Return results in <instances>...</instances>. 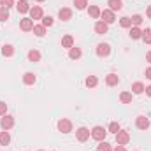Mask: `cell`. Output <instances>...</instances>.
<instances>
[{"label": "cell", "instance_id": "cell-31", "mask_svg": "<svg viewBox=\"0 0 151 151\" xmlns=\"http://www.w3.org/2000/svg\"><path fill=\"white\" fill-rule=\"evenodd\" d=\"M9 19V9H5V7H0V21H7Z\"/></svg>", "mask_w": 151, "mask_h": 151}, {"label": "cell", "instance_id": "cell-22", "mask_svg": "<svg viewBox=\"0 0 151 151\" xmlns=\"http://www.w3.org/2000/svg\"><path fill=\"white\" fill-rule=\"evenodd\" d=\"M35 81H37V77H35L34 72H27V74L23 76V83H25V84H34Z\"/></svg>", "mask_w": 151, "mask_h": 151}, {"label": "cell", "instance_id": "cell-11", "mask_svg": "<svg viewBox=\"0 0 151 151\" xmlns=\"http://www.w3.org/2000/svg\"><path fill=\"white\" fill-rule=\"evenodd\" d=\"M30 18H32V19H42V18H44V12H42V9H40L39 5L30 7Z\"/></svg>", "mask_w": 151, "mask_h": 151}, {"label": "cell", "instance_id": "cell-34", "mask_svg": "<svg viewBox=\"0 0 151 151\" xmlns=\"http://www.w3.org/2000/svg\"><path fill=\"white\" fill-rule=\"evenodd\" d=\"M119 130H121V128H119V123H116V121H113V123L109 125V132H111V134H114V135H116V134H118Z\"/></svg>", "mask_w": 151, "mask_h": 151}, {"label": "cell", "instance_id": "cell-15", "mask_svg": "<svg viewBox=\"0 0 151 151\" xmlns=\"http://www.w3.org/2000/svg\"><path fill=\"white\" fill-rule=\"evenodd\" d=\"M107 5H109V9L116 12V11H121L123 9V4H121V0H107Z\"/></svg>", "mask_w": 151, "mask_h": 151}, {"label": "cell", "instance_id": "cell-35", "mask_svg": "<svg viewBox=\"0 0 151 151\" xmlns=\"http://www.w3.org/2000/svg\"><path fill=\"white\" fill-rule=\"evenodd\" d=\"M53 23H55V19H53L51 16H44V18H42V25H44L46 28H47V27H51Z\"/></svg>", "mask_w": 151, "mask_h": 151}, {"label": "cell", "instance_id": "cell-3", "mask_svg": "<svg viewBox=\"0 0 151 151\" xmlns=\"http://www.w3.org/2000/svg\"><path fill=\"white\" fill-rule=\"evenodd\" d=\"M97 55H99L100 58L109 56V55H111V46H109L107 42H100V44L97 46Z\"/></svg>", "mask_w": 151, "mask_h": 151}, {"label": "cell", "instance_id": "cell-26", "mask_svg": "<svg viewBox=\"0 0 151 151\" xmlns=\"http://www.w3.org/2000/svg\"><path fill=\"white\" fill-rule=\"evenodd\" d=\"M32 32H34V34H35L37 37H42V35L46 34V27H44V25H34Z\"/></svg>", "mask_w": 151, "mask_h": 151}, {"label": "cell", "instance_id": "cell-37", "mask_svg": "<svg viewBox=\"0 0 151 151\" xmlns=\"http://www.w3.org/2000/svg\"><path fill=\"white\" fill-rule=\"evenodd\" d=\"M5 114H7V104L0 102V116H5Z\"/></svg>", "mask_w": 151, "mask_h": 151}, {"label": "cell", "instance_id": "cell-1", "mask_svg": "<svg viewBox=\"0 0 151 151\" xmlns=\"http://www.w3.org/2000/svg\"><path fill=\"white\" fill-rule=\"evenodd\" d=\"M106 135H107V130L104 128V127H93V130H91V137L95 139V141H104L106 139Z\"/></svg>", "mask_w": 151, "mask_h": 151}, {"label": "cell", "instance_id": "cell-5", "mask_svg": "<svg viewBox=\"0 0 151 151\" xmlns=\"http://www.w3.org/2000/svg\"><path fill=\"white\" fill-rule=\"evenodd\" d=\"M100 18H102V21L107 23V25H111V23L116 21V16H114V12L111 9H104V11L100 12Z\"/></svg>", "mask_w": 151, "mask_h": 151}, {"label": "cell", "instance_id": "cell-38", "mask_svg": "<svg viewBox=\"0 0 151 151\" xmlns=\"http://www.w3.org/2000/svg\"><path fill=\"white\" fill-rule=\"evenodd\" d=\"M113 151H127V150H125V146H121V144H118V146H116V148H114Z\"/></svg>", "mask_w": 151, "mask_h": 151}, {"label": "cell", "instance_id": "cell-14", "mask_svg": "<svg viewBox=\"0 0 151 151\" xmlns=\"http://www.w3.org/2000/svg\"><path fill=\"white\" fill-rule=\"evenodd\" d=\"M16 9H18V12H21V14L30 12V5H28V2H27V0H19V2L16 4Z\"/></svg>", "mask_w": 151, "mask_h": 151}, {"label": "cell", "instance_id": "cell-28", "mask_svg": "<svg viewBox=\"0 0 151 151\" xmlns=\"http://www.w3.org/2000/svg\"><path fill=\"white\" fill-rule=\"evenodd\" d=\"M119 25H121L123 28H130V27H132V19H130L128 16H123V18L119 19Z\"/></svg>", "mask_w": 151, "mask_h": 151}, {"label": "cell", "instance_id": "cell-27", "mask_svg": "<svg viewBox=\"0 0 151 151\" xmlns=\"http://www.w3.org/2000/svg\"><path fill=\"white\" fill-rule=\"evenodd\" d=\"M119 100H121L123 104H130V102H132V93H128V91H121V93H119Z\"/></svg>", "mask_w": 151, "mask_h": 151}, {"label": "cell", "instance_id": "cell-32", "mask_svg": "<svg viewBox=\"0 0 151 151\" xmlns=\"http://www.w3.org/2000/svg\"><path fill=\"white\" fill-rule=\"evenodd\" d=\"M74 5H76V9L83 11V9H86V5H88V0H74Z\"/></svg>", "mask_w": 151, "mask_h": 151}, {"label": "cell", "instance_id": "cell-21", "mask_svg": "<svg viewBox=\"0 0 151 151\" xmlns=\"http://www.w3.org/2000/svg\"><path fill=\"white\" fill-rule=\"evenodd\" d=\"M144 90H146V88H144V84H142V83H139V81L132 84V93H135V95H141Z\"/></svg>", "mask_w": 151, "mask_h": 151}, {"label": "cell", "instance_id": "cell-9", "mask_svg": "<svg viewBox=\"0 0 151 151\" xmlns=\"http://www.w3.org/2000/svg\"><path fill=\"white\" fill-rule=\"evenodd\" d=\"M19 28H21L23 32H30V30L34 28V19H32V18H23V19L19 21Z\"/></svg>", "mask_w": 151, "mask_h": 151}, {"label": "cell", "instance_id": "cell-41", "mask_svg": "<svg viewBox=\"0 0 151 151\" xmlns=\"http://www.w3.org/2000/svg\"><path fill=\"white\" fill-rule=\"evenodd\" d=\"M144 91H146V93L151 97V86H146V90H144Z\"/></svg>", "mask_w": 151, "mask_h": 151}, {"label": "cell", "instance_id": "cell-23", "mask_svg": "<svg viewBox=\"0 0 151 151\" xmlns=\"http://www.w3.org/2000/svg\"><path fill=\"white\" fill-rule=\"evenodd\" d=\"M81 55H83V51H81L79 47H74V46H72V47L69 49V56H70L72 60H77V58H81Z\"/></svg>", "mask_w": 151, "mask_h": 151}, {"label": "cell", "instance_id": "cell-10", "mask_svg": "<svg viewBox=\"0 0 151 151\" xmlns=\"http://www.w3.org/2000/svg\"><path fill=\"white\" fill-rule=\"evenodd\" d=\"M58 18H60L62 21H69V19L72 18V9H69V7H62V9L58 11Z\"/></svg>", "mask_w": 151, "mask_h": 151}, {"label": "cell", "instance_id": "cell-44", "mask_svg": "<svg viewBox=\"0 0 151 151\" xmlns=\"http://www.w3.org/2000/svg\"><path fill=\"white\" fill-rule=\"evenodd\" d=\"M39 151H42V150H39Z\"/></svg>", "mask_w": 151, "mask_h": 151}, {"label": "cell", "instance_id": "cell-29", "mask_svg": "<svg viewBox=\"0 0 151 151\" xmlns=\"http://www.w3.org/2000/svg\"><path fill=\"white\" fill-rule=\"evenodd\" d=\"M142 40L146 42V44H151V28H146V30H142Z\"/></svg>", "mask_w": 151, "mask_h": 151}, {"label": "cell", "instance_id": "cell-16", "mask_svg": "<svg viewBox=\"0 0 151 151\" xmlns=\"http://www.w3.org/2000/svg\"><path fill=\"white\" fill-rule=\"evenodd\" d=\"M27 56H28V60H30V62H34V63L40 62V53H39L37 49H30Z\"/></svg>", "mask_w": 151, "mask_h": 151}, {"label": "cell", "instance_id": "cell-40", "mask_svg": "<svg viewBox=\"0 0 151 151\" xmlns=\"http://www.w3.org/2000/svg\"><path fill=\"white\" fill-rule=\"evenodd\" d=\"M146 62H150L151 63V51H148V55H146Z\"/></svg>", "mask_w": 151, "mask_h": 151}, {"label": "cell", "instance_id": "cell-7", "mask_svg": "<svg viewBox=\"0 0 151 151\" xmlns=\"http://www.w3.org/2000/svg\"><path fill=\"white\" fill-rule=\"evenodd\" d=\"M0 127H2L4 130L12 128V127H14V118H12V116H9V114H5V116L0 119Z\"/></svg>", "mask_w": 151, "mask_h": 151}, {"label": "cell", "instance_id": "cell-30", "mask_svg": "<svg viewBox=\"0 0 151 151\" xmlns=\"http://www.w3.org/2000/svg\"><path fill=\"white\" fill-rule=\"evenodd\" d=\"M97 151H113V150H111V144H109V142L100 141V144L97 146Z\"/></svg>", "mask_w": 151, "mask_h": 151}, {"label": "cell", "instance_id": "cell-17", "mask_svg": "<svg viewBox=\"0 0 151 151\" xmlns=\"http://www.w3.org/2000/svg\"><path fill=\"white\" fill-rule=\"evenodd\" d=\"M100 12H102V11H100L97 5H90V9H88V14H90L93 19H99V18H100Z\"/></svg>", "mask_w": 151, "mask_h": 151}, {"label": "cell", "instance_id": "cell-42", "mask_svg": "<svg viewBox=\"0 0 151 151\" xmlns=\"http://www.w3.org/2000/svg\"><path fill=\"white\" fill-rule=\"evenodd\" d=\"M146 14H148V18H150V19H151V5H150V7H148V11H146Z\"/></svg>", "mask_w": 151, "mask_h": 151}, {"label": "cell", "instance_id": "cell-13", "mask_svg": "<svg viewBox=\"0 0 151 151\" xmlns=\"http://www.w3.org/2000/svg\"><path fill=\"white\" fill-rule=\"evenodd\" d=\"M118 83H119V76L118 74L111 72V74L106 76V84H107V86H116Z\"/></svg>", "mask_w": 151, "mask_h": 151}, {"label": "cell", "instance_id": "cell-8", "mask_svg": "<svg viewBox=\"0 0 151 151\" xmlns=\"http://www.w3.org/2000/svg\"><path fill=\"white\" fill-rule=\"evenodd\" d=\"M135 125H137V128H139V130H148L151 123H150V119H148L146 116H137Z\"/></svg>", "mask_w": 151, "mask_h": 151}, {"label": "cell", "instance_id": "cell-18", "mask_svg": "<svg viewBox=\"0 0 151 151\" xmlns=\"http://www.w3.org/2000/svg\"><path fill=\"white\" fill-rule=\"evenodd\" d=\"M72 46H74V37H72V35H65V37L62 39V47L70 49Z\"/></svg>", "mask_w": 151, "mask_h": 151}, {"label": "cell", "instance_id": "cell-39", "mask_svg": "<svg viewBox=\"0 0 151 151\" xmlns=\"http://www.w3.org/2000/svg\"><path fill=\"white\" fill-rule=\"evenodd\" d=\"M144 76H146L148 79H151V67H150V69H146V72H144Z\"/></svg>", "mask_w": 151, "mask_h": 151}, {"label": "cell", "instance_id": "cell-25", "mask_svg": "<svg viewBox=\"0 0 151 151\" xmlns=\"http://www.w3.org/2000/svg\"><path fill=\"white\" fill-rule=\"evenodd\" d=\"M84 84H86L88 88H95V86L99 84V79H97L95 76H88V77H86V81H84Z\"/></svg>", "mask_w": 151, "mask_h": 151}, {"label": "cell", "instance_id": "cell-19", "mask_svg": "<svg viewBox=\"0 0 151 151\" xmlns=\"http://www.w3.org/2000/svg\"><path fill=\"white\" fill-rule=\"evenodd\" d=\"M9 142H11V135H9V132H7V130L0 132V146H7Z\"/></svg>", "mask_w": 151, "mask_h": 151}, {"label": "cell", "instance_id": "cell-6", "mask_svg": "<svg viewBox=\"0 0 151 151\" xmlns=\"http://www.w3.org/2000/svg\"><path fill=\"white\" fill-rule=\"evenodd\" d=\"M128 141H130V134H128L127 130H119V132L116 134V142H118V144L125 146V144H128Z\"/></svg>", "mask_w": 151, "mask_h": 151}, {"label": "cell", "instance_id": "cell-2", "mask_svg": "<svg viewBox=\"0 0 151 151\" xmlns=\"http://www.w3.org/2000/svg\"><path fill=\"white\" fill-rule=\"evenodd\" d=\"M58 130H60L62 134H69V132H72V121L67 119V118H62V119L58 121Z\"/></svg>", "mask_w": 151, "mask_h": 151}, {"label": "cell", "instance_id": "cell-4", "mask_svg": "<svg viewBox=\"0 0 151 151\" xmlns=\"http://www.w3.org/2000/svg\"><path fill=\"white\" fill-rule=\"evenodd\" d=\"M90 135H91V132H90L86 127H81V128H77V132H76V137H77L79 142H86V141L90 139Z\"/></svg>", "mask_w": 151, "mask_h": 151}, {"label": "cell", "instance_id": "cell-20", "mask_svg": "<svg viewBox=\"0 0 151 151\" xmlns=\"http://www.w3.org/2000/svg\"><path fill=\"white\" fill-rule=\"evenodd\" d=\"M2 55L4 56H12L14 55V46H11V44H4V47H2Z\"/></svg>", "mask_w": 151, "mask_h": 151}, {"label": "cell", "instance_id": "cell-33", "mask_svg": "<svg viewBox=\"0 0 151 151\" xmlns=\"http://www.w3.org/2000/svg\"><path fill=\"white\" fill-rule=\"evenodd\" d=\"M130 19H132V25H134V27H139V25L142 23V16H141V14H134Z\"/></svg>", "mask_w": 151, "mask_h": 151}, {"label": "cell", "instance_id": "cell-43", "mask_svg": "<svg viewBox=\"0 0 151 151\" xmlns=\"http://www.w3.org/2000/svg\"><path fill=\"white\" fill-rule=\"evenodd\" d=\"M37 2H44V0H37Z\"/></svg>", "mask_w": 151, "mask_h": 151}, {"label": "cell", "instance_id": "cell-24", "mask_svg": "<svg viewBox=\"0 0 151 151\" xmlns=\"http://www.w3.org/2000/svg\"><path fill=\"white\" fill-rule=\"evenodd\" d=\"M130 37L132 39H141L142 37V30L139 27H130Z\"/></svg>", "mask_w": 151, "mask_h": 151}, {"label": "cell", "instance_id": "cell-12", "mask_svg": "<svg viewBox=\"0 0 151 151\" xmlns=\"http://www.w3.org/2000/svg\"><path fill=\"white\" fill-rule=\"evenodd\" d=\"M107 27H109V25H107V23H104V21L100 19V21H97V23H95V32H97L99 35H104V34H107Z\"/></svg>", "mask_w": 151, "mask_h": 151}, {"label": "cell", "instance_id": "cell-36", "mask_svg": "<svg viewBox=\"0 0 151 151\" xmlns=\"http://www.w3.org/2000/svg\"><path fill=\"white\" fill-rule=\"evenodd\" d=\"M0 5L5 7V9H11L14 5V0H0Z\"/></svg>", "mask_w": 151, "mask_h": 151}]
</instances>
